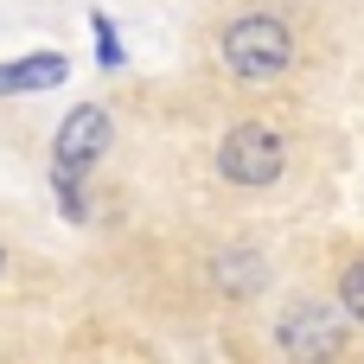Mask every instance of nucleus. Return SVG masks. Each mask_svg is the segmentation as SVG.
I'll return each mask as SVG.
<instances>
[{
  "label": "nucleus",
  "instance_id": "nucleus-5",
  "mask_svg": "<svg viewBox=\"0 0 364 364\" xmlns=\"http://www.w3.org/2000/svg\"><path fill=\"white\" fill-rule=\"evenodd\" d=\"M64 77H70V58H64V51L0 58V96H38V90H58Z\"/></svg>",
  "mask_w": 364,
  "mask_h": 364
},
{
  "label": "nucleus",
  "instance_id": "nucleus-6",
  "mask_svg": "<svg viewBox=\"0 0 364 364\" xmlns=\"http://www.w3.org/2000/svg\"><path fill=\"white\" fill-rule=\"evenodd\" d=\"M211 288L230 294V301L262 294L269 288V256H256V250H218L211 256Z\"/></svg>",
  "mask_w": 364,
  "mask_h": 364
},
{
  "label": "nucleus",
  "instance_id": "nucleus-2",
  "mask_svg": "<svg viewBox=\"0 0 364 364\" xmlns=\"http://www.w3.org/2000/svg\"><path fill=\"white\" fill-rule=\"evenodd\" d=\"M346 320H352L346 307L301 294V301H288L275 314V346H282V358H294V364H333L346 352Z\"/></svg>",
  "mask_w": 364,
  "mask_h": 364
},
{
  "label": "nucleus",
  "instance_id": "nucleus-1",
  "mask_svg": "<svg viewBox=\"0 0 364 364\" xmlns=\"http://www.w3.org/2000/svg\"><path fill=\"white\" fill-rule=\"evenodd\" d=\"M218 58H224V70H230L237 83L269 90V83H282L288 64H294V32H288V19H275V13H237V19L218 32Z\"/></svg>",
  "mask_w": 364,
  "mask_h": 364
},
{
  "label": "nucleus",
  "instance_id": "nucleus-10",
  "mask_svg": "<svg viewBox=\"0 0 364 364\" xmlns=\"http://www.w3.org/2000/svg\"><path fill=\"white\" fill-rule=\"evenodd\" d=\"M0 275H6V250H0Z\"/></svg>",
  "mask_w": 364,
  "mask_h": 364
},
{
  "label": "nucleus",
  "instance_id": "nucleus-8",
  "mask_svg": "<svg viewBox=\"0 0 364 364\" xmlns=\"http://www.w3.org/2000/svg\"><path fill=\"white\" fill-rule=\"evenodd\" d=\"M90 32H96V70H122V32L102 6H90Z\"/></svg>",
  "mask_w": 364,
  "mask_h": 364
},
{
  "label": "nucleus",
  "instance_id": "nucleus-3",
  "mask_svg": "<svg viewBox=\"0 0 364 364\" xmlns=\"http://www.w3.org/2000/svg\"><path fill=\"white\" fill-rule=\"evenodd\" d=\"M288 173V134L275 128V122H237L224 141H218V179L224 186H275Z\"/></svg>",
  "mask_w": 364,
  "mask_h": 364
},
{
  "label": "nucleus",
  "instance_id": "nucleus-9",
  "mask_svg": "<svg viewBox=\"0 0 364 364\" xmlns=\"http://www.w3.org/2000/svg\"><path fill=\"white\" fill-rule=\"evenodd\" d=\"M339 307L352 314V326H364V262H346V275H339Z\"/></svg>",
  "mask_w": 364,
  "mask_h": 364
},
{
  "label": "nucleus",
  "instance_id": "nucleus-4",
  "mask_svg": "<svg viewBox=\"0 0 364 364\" xmlns=\"http://www.w3.org/2000/svg\"><path fill=\"white\" fill-rule=\"evenodd\" d=\"M115 141V122L102 102H77L58 128H51V160H70V166H96Z\"/></svg>",
  "mask_w": 364,
  "mask_h": 364
},
{
  "label": "nucleus",
  "instance_id": "nucleus-7",
  "mask_svg": "<svg viewBox=\"0 0 364 364\" xmlns=\"http://www.w3.org/2000/svg\"><path fill=\"white\" fill-rule=\"evenodd\" d=\"M83 173L90 166H70V160H51V186H58V211L70 224H90V192H83Z\"/></svg>",
  "mask_w": 364,
  "mask_h": 364
}]
</instances>
